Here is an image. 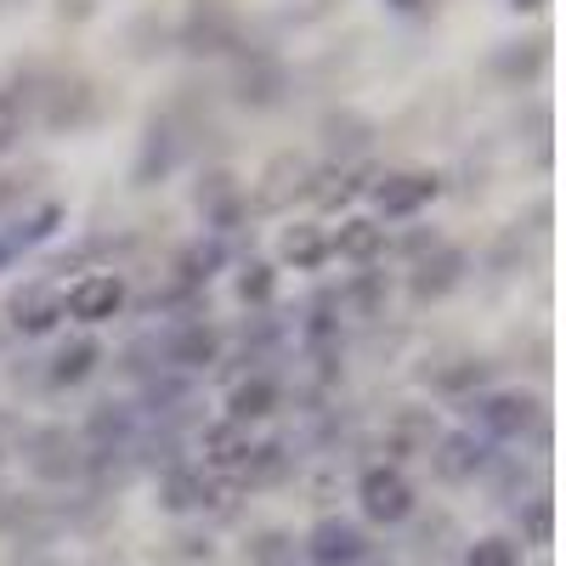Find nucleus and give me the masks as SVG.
<instances>
[{"mask_svg":"<svg viewBox=\"0 0 566 566\" xmlns=\"http://www.w3.org/2000/svg\"><path fill=\"white\" fill-rule=\"evenodd\" d=\"M277 91H283V69L261 63V69H255V80H244V103H255V108H272V103H277Z\"/></svg>","mask_w":566,"mask_h":566,"instance_id":"obj_21","label":"nucleus"},{"mask_svg":"<svg viewBox=\"0 0 566 566\" xmlns=\"http://www.w3.org/2000/svg\"><path fill=\"white\" fill-rule=\"evenodd\" d=\"M165 357H170L176 368L216 363V328H205V323H181V328H170V335H165Z\"/></svg>","mask_w":566,"mask_h":566,"instance_id":"obj_7","label":"nucleus"},{"mask_svg":"<svg viewBox=\"0 0 566 566\" xmlns=\"http://www.w3.org/2000/svg\"><path fill=\"white\" fill-rule=\"evenodd\" d=\"M476 408V419L488 424L493 437H522L527 424L538 419V402L522 397V391H499V397H482V402H470Z\"/></svg>","mask_w":566,"mask_h":566,"instance_id":"obj_3","label":"nucleus"},{"mask_svg":"<svg viewBox=\"0 0 566 566\" xmlns=\"http://www.w3.org/2000/svg\"><path fill=\"white\" fill-rule=\"evenodd\" d=\"M119 301H125V283H119L114 272H97V277L74 283L69 301H63V312H74L80 323H103V317L119 312Z\"/></svg>","mask_w":566,"mask_h":566,"instance_id":"obj_2","label":"nucleus"},{"mask_svg":"<svg viewBox=\"0 0 566 566\" xmlns=\"http://www.w3.org/2000/svg\"><path fill=\"white\" fill-rule=\"evenodd\" d=\"M459 277H464V255L459 250H437V261H419L413 295H448Z\"/></svg>","mask_w":566,"mask_h":566,"instance_id":"obj_10","label":"nucleus"},{"mask_svg":"<svg viewBox=\"0 0 566 566\" xmlns=\"http://www.w3.org/2000/svg\"><path fill=\"white\" fill-rule=\"evenodd\" d=\"M205 459L210 464H250V424L227 419L216 431H205Z\"/></svg>","mask_w":566,"mask_h":566,"instance_id":"obj_8","label":"nucleus"},{"mask_svg":"<svg viewBox=\"0 0 566 566\" xmlns=\"http://www.w3.org/2000/svg\"><path fill=\"white\" fill-rule=\"evenodd\" d=\"M272 402H277V386L266 380V374H255V380H244L239 391H232V419L239 424H250V419H261V413H272Z\"/></svg>","mask_w":566,"mask_h":566,"instance_id":"obj_15","label":"nucleus"},{"mask_svg":"<svg viewBox=\"0 0 566 566\" xmlns=\"http://www.w3.org/2000/svg\"><path fill=\"white\" fill-rule=\"evenodd\" d=\"M368 544L352 522H317L312 533V566H363Z\"/></svg>","mask_w":566,"mask_h":566,"instance_id":"obj_4","label":"nucleus"},{"mask_svg":"<svg viewBox=\"0 0 566 566\" xmlns=\"http://www.w3.org/2000/svg\"><path fill=\"white\" fill-rule=\"evenodd\" d=\"M52 125H80L91 119V85H57L52 91V114H45Z\"/></svg>","mask_w":566,"mask_h":566,"instance_id":"obj_19","label":"nucleus"},{"mask_svg":"<svg viewBox=\"0 0 566 566\" xmlns=\"http://www.w3.org/2000/svg\"><path fill=\"white\" fill-rule=\"evenodd\" d=\"M306 187V165L295 159V154H283L272 170H266V187H261V205H283L290 193H301Z\"/></svg>","mask_w":566,"mask_h":566,"instance_id":"obj_16","label":"nucleus"},{"mask_svg":"<svg viewBox=\"0 0 566 566\" xmlns=\"http://www.w3.org/2000/svg\"><path fill=\"white\" fill-rule=\"evenodd\" d=\"M283 261H295V266H317L323 255H328V239H323V227H312V221H301V227H290L283 232Z\"/></svg>","mask_w":566,"mask_h":566,"instance_id":"obj_14","label":"nucleus"},{"mask_svg":"<svg viewBox=\"0 0 566 566\" xmlns=\"http://www.w3.org/2000/svg\"><path fill=\"white\" fill-rule=\"evenodd\" d=\"M380 244H386V232L374 227V221H346L340 239H328V250L346 255V261H374V255H380Z\"/></svg>","mask_w":566,"mask_h":566,"instance_id":"obj_12","label":"nucleus"},{"mask_svg":"<svg viewBox=\"0 0 566 566\" xmlns=\"http://www.w3.org/2000/svg\"><path fill=\"white\" fill-rule=\"evenodd\" d=\"M29 464H34V476H45V482H69L80 470V442L69 431H40L29 442Z\"/></svg>","mask_w":566,"mask_h":566,"instance_id":"obj_5","label":"nucleus"},{"mask_svg":"<svg viewBox=\"0 0 566 566\" xmlns=\"http://www.w3.org/2000/svg\"><path fill=\"white\" fill-rule=\"evenodd\" d=\"M522 555H515L510 538H482L476 549H470V566H515Z\"/></svg>","mask_w":566,"mask_h":566,"instance_id":"obj_22","label":"nucleus"},{"mask_svg":"<svg viewBox=\"0 0 566 566\" xmlns=\"http://www.w3.org/2000/svg\"><path fill=\"white\" fill-rule=\"evenodd\" d=\"M437 199V176L431 170H408V176H391L380 187V210L386 216H413L419 205H431Z\"/></svg>","mask_w":566,"mask_h":566,"instance_id":"obj_6","label":"nucleus"},{"mask_svg":"<svg viewBox=\"0 0 566 566\" xmlns=\"http://www.w3.org/2000/svg\"><path fill=\"white\" fill-rule=\"evenodd\" d=\"M18 130H23V108H18V97L12 91H0V154L18 142Z\"/></svg>","mask_w":566,"mask_h":566,"instance_id":"obj_23","label":"nucleus"},{"mask_svg":"<svg viewBox=\"0 0 566 566\" xmlns=\"http://www.w3.org/2000/svg\"><path fill=\"white\" fill-rule=\"evenodd\" d=\"M91 363H97V340H74V346H63V352H57L52 380H57V386H80L85 374H91Z\"/></svg>","mask_w":566,"mask_h":566,"instance_id":"obj_17","label":"nucleus"},{"mask_svg":"<svg viewBox=\"0 0 566 566\" xmlns=\"http://www.w3.org/2000/svg\"><path fill=\"white\" fill-rule=\"evenodd\" d=\"M239 295H244V301H272V266H244Z\"/></svg>","mask_w":566,"mask_h":566,"instance_id":"obj_24","label":"nucleus"},{"mask_svg":"<svg viewBox=\"0 0 566 566\" xmlns=\"http://www.w3.org/2000/svg\"><path fill=\"white\" fill-rule=\"evenodd\" d=\"M301 555H295V538L290 533H255L250 538V566H295Z\"/></svg>","mask_w":566,"mask_h":566,"instance_id":"obj_18","label":"nucleus"},{"mask_svg":"<svg viewBox=\"0 0 566 566\" xmlns=\"http://www.w3.org/2000/svg\"><path fill=\"white\" fill-rule=\"evenodd\" d=\"M346 130H368V125H363V119H346ZM328 142H335V148H340V142H346V148H363V136H340L335 119H328Z\"/></svg>","mask_w":566,"mask_h":566,"instance_id":"obj_26","label":"nucleus"},{"mask_svg":"<svg viewBox=\"0 0 566 566\" xmlns=\"http://www.w3.org/2000/svg\"><path fill=\"white\" fill-rule=\"evenodd\" d=\"M431 437H437V419H431V413H419V408L391 419V442H397L402 453H408V448H431Z\"/></svg>","mask_w":566,"mask_h":566,"instance_id":"obj_20","label":"nucleus"},{"mask_svg":"<svg viewBox=\"0 0 566 566\" xmlns=\"http://www.w3.org/2000/svg\"><path fill=\"white\" fill-rule=\"evenodd\" d=\"M527 527H533V538H538V544L549 538V504H544V499H538V504L527 510Z\"/></svg>","mask_w":566,"mask_h":566,"instance_id":"obj_25","label":"nucleus"},{"mask_svg":"<svg viewBox=\"0 0 566 566\" xmlns=\"http://www.w3.org/2000/svg\"><path fill=\"white\" fill-rule=\"evenodd\" d=\"M199 504H210V476L205 470H170L165 510H199Z\"/></svg>","mask_w":566,"mask_h":566,"instance_id":"obj_13","label":"nucleus"},{"mask_svg":"<svg viewBox=\"0 0 566 566\" xmlns=\"http://www.w3.org/2000/svg\"><path fill=\"white\" fill-rule=\"evenodd\" d=\"M12 312H18V328H23V335H45V328L63 317V301H57L52 290H23V295L12 301Z\"/></svg>","mask_w":566,"mask_h":566,"instance_id":"obj_9","label":"nucleus"},{"mask_svg":"<svg viewBox=\"0 0 566 566\" xmlns=\"http://www.w3.org/2000/svg\"><path fill=\"white\" fill-rule=\"evenodd\" d=\"M515 7H538V0H515Z\"/></svg>","mask_w":566,"mask_h":566,"instance_id":"obj_27","label":"nucleus"},{"mask_svg":"<svg viewBox=\"0 0 566 566\" xmlns=\"http://www.w3.org/2000/svg\"><path fill=\"white\" fill-rule=\"evenodd\" d=\"M437 470H442V476L448 482H464V476H476V470H482V442L476 437H448L442 442V453H437Z\"/></svg>","mask_w":566,"mask_h":566,"instance_id":"obj_11","label":"nucleus"},{"mask_svg":"<svg viewBox=\"0 0 566 566\" xmlns=\"http://www.w3.org/2000/svg\"><path fill=\"white\" fill-rule=\"evenodd\" d=\"M363 510H368V522H402V515L413 510V493H408V482L397 476V470H386V464H374L368 476H363Z\"/></svg>","mask_w":566,"mask_h":566,"instance_id":"obj_1","label":"nucleus"}]
</instances>
